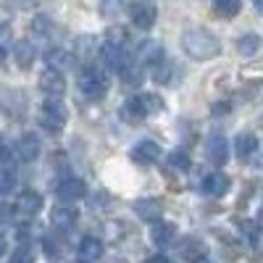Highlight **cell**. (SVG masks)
Returning <instances> with one entry per match:
<instances>
[{"label":"cell","instance_id":"cell-26","mask_svg":"<svg viewBox=\"0 0 263 263\" xmlns=\"http://www.w3.org/2000/svg\"><path fill=\"white\" fill-rule=\"evenodd\" d=\"M171 74H174V66L163 58L156 63V69H153V79H156L158 84H171Z\"/></svg>","mask_w":263,"mask_h":263},{"label":"cell","instance_id":"cell-12","mask_svg":"<svg viewBox=\"0 0 263 263\" xmlns=\"http://www.w3.org/2000/svg\"><path fill=\"white\" fill-rule=\"evenodd\" d=\"M77 218H79V213H77L74 208H69V205H58V208L50 211V224H53L58 232H69V229H74Z\"/></svg>","mask_w":263,"mask_h":263},{"label":"cell","instance_id":"cell-4","mask_svg":"<svg viewBox=\"0 0 263 263\" xmlns=\"http://www.w3.org/2000/svg\"><path fill=\"white\" fill-rule=\"evenodd\" d=\"M129 16H132V24L137 29H150L158 18V8L153 3H147V0H137V3L129 6Z\"/></svg>","mask_w":263,"mask_h":263},{"label":"cell","instance_id":"cell-1","mask_svg":"<svg viewBox=\"0 0 263 263\" xmlns=\"http://www.w3.org/2000/svg\"><path fill=\"white\" fill-rule=\"evenodd\" d=\"M182 50L195 58V61H211L221 53V42L218 37L203 27H195V29H187L182 34Z\"/></svg>","mask_w":263,"mask_h":263},{"label":"cell","instance_id":"cell-16","mask_svg":"<svg viewBox=\"0 0 263 263\" xmlns=\"http://www.w3.org/2000/svg\"><path fill=\"white\" fill-rule=\"evenodd\" d=\"M16 156L24 161V163H32L40 156V140L34 135H24V137L16 142Z\"/></svg>","mask_w":263,"mask_h":263},{"label":"cell","instance_id":"cell-7","mask_svg":"<svg viewBox=\"0 0 263 263\" xmlns=\"http://www.w3.org/2000/svg\"><path fill=\"white\" fill-rule=\"evenodd\" d=\"M84 195H87L84 182L82 179H74V177L58 182V187H55V197H58L61 203H77V200H82Z\"/></svg>","mask_w":263,"mask_h":263},{"label":"cell","instance_id":"cell-23","mask_svg":"<svg viewBox=\"0 0 263 263\" xmlns=\"http://www.w3.org/2000/svg\"><path fill=\"white\" fill-rule=\"evenodd\" d=\"M137 100H140V105H142L145 116H150V114H161V111H163V98L156 95V92H142V95H137Z\"/></svg>","mask_w":263,"mask_h":263},{"label":"cell","instance_id":"cell-2","mask_svg":"<svg viewBox=\"0 0 263 263\" xmlns=\"http://www.w3.org/2000/svg\"><path fill=\"white\" fill-rule=\"evenodd\" d=\"M77 87H79V92L87 100H100L108 92V79H105V74L98 69V66H87V69L79 74V79H77Z\"/></svg>","mask_w":263,"mask_h":263},{"label":"cell","instance_id":"cell-19","mask_svg":"<svg viewBox=\"0 0 263 263\" xmlns=\"http://www.w3.org/2000/svg\"><path fill=\"white\" fill-rule=\"evenodd\" d=\"M13 58H16V63L21 66V69H29L32 61H34V45L29 40H18L13 45Z\"/></svg>","mask_w":263,"mask_h":263},{"label":"cell","instance_id":"cell-32","mask_svg":"<svg viewBox=\"0 0 263 263\" xmlns=\"http://www.w3.org/2000/svg\"><path fill=\"white\" fill-rule=\"evenodd\" d=\"M242 227L248 229V232H245V237L250 239V248H253V250H258V227H255V224H250V221H245Z\"/></svg>","mask_w":263,"mask_h":263},{"label":"cell","instance_id":"cell-25","mask_svg":"<svg viewBox=\"0 0 263 263\" xmlns=\"http://www.w3.org/2000/svg\"><path fill=\"white\" fill-rule=\"evenodd\" d=\"M260 50V37L258 34H245L237 40V53L239 55H255Z\"/></svg>","mask_w":263,"mask_h":263},{"label":"cell","instance_id":"cell-34","mask_svg":"<svg viewBox=\"0 0 263 263\" xmlns=\"http://www.w3.org/2000/svg\"><path fill=\"white\" fill-rule=\"evenodd\" d=\"M145 263H174L171 258H166V255H153V258H147Z\"/></svg>","mask_w":263,"mask_h":263},{"label":"cell","instance_id":"cell-11","mask_svg":"<svg viewBox=\"0 0 263 263\" xmlns=\"http://www.w3.org/2000/svg\"><path fill=\"white\" fill-rule=\"evenodd\" d=\"M229 177L227 174H221V171H213V174H208V177L203 179V184H200V192H205V195H211V197H221V195H227L229 192Z\"/></svg>","mask_w":263,"mask_h":263},{"label":"cell","instance_id":"cell-17","mask_svg":"<svg viewBox=\"0 0 263 263\" xmlns=\"http://www.w3.org/2000/svg\"><path fill=\"white\" fill-rule=\"evenodd\" d=\"M161 58H163V48L158 45V42H153V40H145L142 45L137 48V61L142 66H156Z\"/></svg>","mask_w":263,"mask_h":263},{"label":"cell","instance_id":"cell-29","mask_svg":"<svg viewBox=\"0 0 263 263\" xmlns=\"http://www.w3.org/2000/svg\"><path fill=\"white\" fill-rule=\"evenodd\" d=\"M16 224V208H11L8 203H0V232L11 229Z\"/></svg>","mask_w":263,"mask_h":263},{"label":"cell","instance_id":"cell-20","mask_svg":"<svg viewBox=\"0 0 263 263\" xmlns=\"http://www.w3.org/2000/svg\"><path fill=\"white\" fill-rule=\"evenodd\" d=\"M79 255H82V260H98L100 255H103V242L98 237H84L82 242H79Z\"/></svg>","mask_w":263,"mask_h":263},{"label":"cell","instance_id":"cell-24","mask_svg":"<svg viewBox=\"0 0 263 263\" xmlns=\"http://www.w3.org/2000/svg\"><path fill=\"white\" fill-rule=\"evenodd\" d=\"M242 8V0H213V11L224 18H234Z\"/></svg>","mask_w":263,"mask_h":263},{"label":"cell","instance_id":"cell-37","mask_svg":"<svg viewBox=\"0 0 263 263\" xmlns=\"http://www.w3.org/2000/svg\"><path fill=\"white\" fill-rule=\"evenodd\" d=\"M77 263H87V260H77Z\"/></svg>","mask_w":263,"mask_h":263},{"label":"cell","instance_id":"cell-3","mask_svg":"<svg viewBox=\"0 0 263 263\" xmlns=\"http://www.w3.org/2000/svg\"><path fill=\"white\" fill-rule=\"evenodd\" d=\"M66 119H69V114H66V105L58 98H50L48 103H42V108H40V126L45 132H50V135H61L63 126H66Z\"/></svg>","mask_w":263,"mask_h":263},{"label":"cell","instance_id":"cell-13","mask_svg":"<svg viewBox=\"0 0 263 263\" xmlns=\"http://www.w3.org/2000/svg\"><path fill=\"white\" fill-rule=\"evenodd\" d=\"M177 250H179V255L184 260H200V258H205V242L200 237H182Z\"/></svg>","mask_w":263,"mask_h":263},{"label":"cell","instance_id":"cell-33","mask_svg":"<svg viewBox=\"0 0 263 263\" xmlns=\"http://www.w3.org/2000/svg\"><path fill=\"white\" fill-rule=\"evenodd\" d=\"M121 8V0H103V16H114Z\"/></svg>","mask_w":263,"mask_h":263},{"label":"cell","instance_id":"cell-6","mask_svg":"<svg viewBox=\"0 0 263 263\" xmlns=\"http://www.w3.org/2000/svg\"><path fill=\"white\" fill-rule=\"evenodd\" d=\"M205 156H208V161H211L213 166H224V163H227V158H229V145H227V140H224L221 132H213V135L208 137V142H205Z\"/></svg>","mask_w":263,"mask_h":263},{"label":"cell","instance_id":"cell-14","mask_svg":"<svg viewBox=\"0 0 263 263\" xmlns=\"http://www.w3.org/2000/svg\"><path fill=\"white\" fill-rule=\"evenodd\" d=\"M150 239L156 242L158 248H166V245H171L174 239H177V227H174L171 221H158L153 224V229H150Z\"/></svg>","mask_w":263,"mask_h":263},{"label":"cell","instance_id":"cell-28","mask_svg":"<svg viewBox=\"0 0 263 263\" xmlns=\"http://www.w3.org/2000/svg\"><path fill=\"white\" fill-rule=\"evenodd\" d=\"M16 190V177L11 168H0V197H6Z\"/></svg>","mask_w":263,"mask_h":263},{"label":"cell","instance_id":"cell-10","mask_svg":"<svg viewBox=\"0 0 263 263\" xmlns=\"http://www.w3.org/2000/svg\"><path fill=\"white\" fill-rule=\"evenodd\" d=\"M234 153H237V158L239 161H255L258 156V137L250 135V132H242V135H237L234 140Z\"/></svg>","mask_w":263,"mask_h":263},{"label":"cell","instance_id":"cell-9","mask_svg":"<svg viewBox=\"0 0 263 263\" xmlns=\"http://www.w3.org/2000/svg\"><path fill=\"white\" fill-rule=\"evenodd\" d=\"M42 211V195L40 192H21L18 195V200H16V213H21L24 218H34L37 213Z\"/></svg>","mask_w":263,"mask_h":263},{"label":"cell","instance_id":"cell-8","mask_svg":"<svg viewBox=\"0 0 263 263\" xmlns=\"http://www.w3.org/2000/svg\"><path fill=\"white\" fill-rule=\"evenodd\" d=\"M158 158H161V147H158V142H153V140H142V142H137L135 147H132V161H137L142 166L158 163Z\"/></svg>","mask_w":263,"mask_h":263},{"label":"cell","instance_id":"cell-31","mask_svg":"<svg viewBox=\"0 0 263 263\" xmlns=\"http://www.w3.org/2000/svg\"><path fill=\"white\" fill-rule=\"evenodd\" d=\"M11 166H13V150L11 145L0 140V168H11Z\"/></svg>","mask_w":263,"mask_h":263},{"label":"cell","instance_id":"cell-15","mask_svg":"<svg viewBox=\"0 0 263 263\" xmlns=\"http://www.w3.org/2000/svg\"><path fill=\"white\" fill-rule=\"evenodd\" d=\"M95 55H100V42L95 37H79L74 45V58H82L87 63H92Z\"/></svg>","mask_w":263,"mask_h":263},{"label":"cell","instance_id":"cell-18","mask_svg":"<svg viewBox=\"0 0 263 263\" xmlns=\"http://www.w3.org/2000/svg\"><path fill=\"white\" fill-rule=\"evenodd\" d=\"M135 211H137L140 218H145V221H158L161 218V203L153 200V197H142V200H137Z\"/></svg>","mask_w":263,"mask_h":263},{"label":"cell","instance_id":"cell-21","mask_svg":"<svg viewBox=\"0 0 263 263\" xmlns=\"http://www.w3.org/2000/svg\"><path fill=\"white\" fill-rule=\"evenodd\" d=\"M45 61L53 66V69H71V66H74V53H66V50H61V48H53V50H48L45 53Z\"/></svg>","mask_w":263,"mask_h":263},{"label":"cell","instance_id":"cell-35","mask_svg":"<svg viewBox=\"0 0 263 263\" xmlns=\"http://www.w3.org/2000/svg\"><path fill=\"white\" fill-rule=\"evenodd\" d=\"M6 58H8V53H6L3 45H0V71H3V66H6Z\"/></svg>","mask_w":263,"mask_h":263},{"label":"cell","instance_id":"cell-30","mask_svg":"<svg viewBox=\"0 0 263 263\" xmlns=\"http://www.w3.org/2000/svg\"><path fill=\"white\" fill-rule=\"evenodd\" d=\"M8 263H34V253H32V248L18 245V248L11 253V260H8Z\"/></svg>","mask_w":263,"mask_h":263},{"label":"cell","instance_id":"cell-36","mask_svg":"<svg viewBox=\"0 0 263 263\" xmlns=\"http://www.w3.org/2000/svg\"><path fill=\"white\" fill-rule=\"evenodd\" d=\"M3 253H6V239L0 237V255H3Z\"/></svg>","mask_w":263,"mask_h":263},{"label":"cell","instance_id":"cell-22","mask_svg":"<svg viewBox=\"0 0 263 263\" xmlns=\"http://www.w3.org/2000/svg\"><path fill=\"white\" fill-rule=\"evenodd\" d=\"M121 119L129 121V124H137V121L145 119V111H142V105H140L137 95H135V98H129V100L121 105Z\"/></svg>","mask_w":263,"mask_h":263},{"label":"cell","instance_id":"cell-5","mask_svg":"<svg viewBox=\"0 0 263 263\" xmlns=\"http://www.w3.org/2000/svg\"><path fill=\"white\" fill-rule=\"evenodd\" d=\"M40 90L45 92L48 98H61L66 92V82H63V74L53 66H48L45 71L40 74Z\"/></svg>","mask_w":263,"mask_h":263},{"label":"cell","instance_id":"cell-27","mask_svg":"<svg viewBox=\"0 0 263 263\" xmlns=\"http://www.w3.org/2000/svg\"><path fill=\"white\" fill-rule=\"evenodd\" d=\"M168 168L171 171H190V156H187L184 150L168 153Z\"/></svg>","mask_w":263,"mask_h":263}]
</instances>
